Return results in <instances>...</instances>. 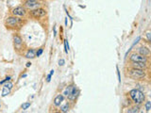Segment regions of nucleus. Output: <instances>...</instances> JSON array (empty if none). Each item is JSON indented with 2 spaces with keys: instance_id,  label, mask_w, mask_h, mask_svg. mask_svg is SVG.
I'll return each mask as SVG.
<instances>
[{
  "instance_id": "1",
  "label": "nucleus",
  "mask_w": 151,
  "mask_h": 113,
  "mask_svg": "<svg viewBox=\"0 0 151 113\" xmlns=\"http://www.w3.org/2000/svg\"><path fill=\"white\" fill-rule=\"evenodd\" d=\"M26 24V18H20L17 16L9 15L4 21V25L9 30H19Z\"/></svg>"
},
{
  "instance_id": "2",
  "label": "nucleus",
  "mask_w": 151,
  "mask_h": 113,
  "mask_svg": "<svg viewBox=\"0 0 151 113\" xmlns=\"http://www.w3.org/2000/svg\"><path fill=\"white\" fill-rule=\"evenodd\" d=\"M12 40H13V45H14V49L17 52L18 54H24V52L26 50V45L24 44L23 38L19 33L15 32L12 36Z\"/></svg>"
},
{
  "instance_id": "3",
  "label": "nucleus",
  "mask_w": 151,
  "mask_h": 113,
  "mask_svg": "<svg viewBox=\"0 0 151 113\" xmlns=\"http://www.w3.org/2000/svg\"><path fill=\"white\" fill-rule=\"evenodd\" d=\"M47 15V11L44 8H38L35 9L28 11V17H30L35 20H39L41 18H44Z\"/></svg>"
},
{
  "instance_id": "4",
  "label": "nucleus",
  "mask_w": 151,
  "mask_h": 113,
  "mask_svg": "<svg viewBox=\"0 0 151 113\" xmlns=\"http://www.w3.org/2000/svg\"><path fill=\"white\" fill-rule=\"evenodd\" d=\"M129 96L132 99V101H133L135 104H137V105L143 103L145 101V94L141 91H139V89H131V91L129 92Z\"/></svg>"
},
{
  "instance_id": "5",
  "label": "nucleus",
  "mask_w": 151,
  "mask_h": 113,
  "mask_svg": "<svg viewBox=\"0 0 151 113\" xmlns=\"http://www.w3.org/2000/svg\"><path fill=\"white\" fill-rule=\"evenodd\" d=\"M11 15L17 16L20 18H26L28 16V11L24 6H17L11 9Z\"/></svg>"
},
{
  "instance_id": "6",
  "label": "nucleus",
  "mask_w": 151,
  "mask_h": 113,
  "mask_svg": "<svg viewBox=\"0 0 151 113\" xmlns=\"http://www.w3.org/2000/svg\"><path fill=\"white\" fill-rule=\"evenodd\" d=\"M23 6L25 7L27 11H31V9L41 8L42 3L39 0H24Z\"/></svg>"
},
{
  "instance_id": "7",
  "label": "nucleus",
  "mask_w": 151,
  "mask_h": 113,
  "mask_svg": "<svg viewBox=\"0 0 151 113\" xmlns=\"http://www.w3.org/2000/svg\"><path fill=\"white\" fill-rule=\"evenodd\" d=\"M129 75L133 79H142L145 77V72L143 69L132 68L129 71Z\"/></svg>"
},
{
  "instance_id": "8",
  "label": "nucleus",
  "mask_w": 151,
  "mask_h": 113,
  "mask_svg": "<svg viewBox=\"0 0 151 113\" xmlns=\"http://www.w3.org/2000/svg\"><path fill=\"white\" fill-rule=\"evenodd\" d=\"M78 95H79V89L77 87H76V86H73L72 87V89H71L70 94L67 96V99H68L70 102L74 103L76 100H77V98L78 97Z\"/></svg>"
},
{
  "instance_id": "9",
  "label": "nucleus",
  "mask_w": 151,
  "mask_h": 113,
  "mask_svg": "<svg viewBox=\"0 0 151 113\" xmlns=\"http://www.w3.org/2000/svg\"><path fill=\"white\" fill-rule=\"evenodd\" d=\"M129 59L131 61H135V62H144V63L147 62V59H146V56H142L140 54H132L129 56Z\"/></svg>"
},
{
  "instance_id": "10",
  "label": "nucleus",
  "mask_w": 151,
  "mask_h": 113,
  "mask_svg": "<svg viewBox=\"0 0 151 113\" xmlns=\"http://www.w3.org/2000/svg\"><path fill=\"white\" fill-rule=\"evenodd\" d=\"M24 56L25 58L28 59H33L36 58V50L34 48H28L27 49V51L24 53Z\"/></svg>"
},
{
  "instance_id": "11",
  "label": "nucleus",
  "mask_w": 151,
  "mask_h": 113,
  "mask_svg": "<svg viewBox=\"0 0 151 113\" xmlns=\"http://www.w3.org/2000/svg\"><path fill=\"white\" fill-rule=\"evenodd\" d=\"M64 99H65V96L63 94H58L55 98H54V101H53V104L56 107H59L63 102H64Z\"/></svg>"
},
{
  "instance_id": "12",
  "label": "nucleus",
  "mask_w": 151,
  "mask_h": 113,
  "mask_svg": "<svg viewBox=\"0 0 151 113\" xmlns=\"http://www.w3.org/2000/svg\"><path fill=\"white\" fill-rule=\"evenodd\" d=\"M71 106H70V102H66L64 104H61L60 106V111L63 112V113H66L70 110Z\"/></svg>"
},
{
  "instance_id": "13",
  "label": "nucleus",
  "mask_w": 151,
  "mask_h": 113,
  "mask_svg": "<svg viewBox=\"0 0 151 113\" xmlns=\"http://www.w3.org/2000/svg\"><path fill=\"white\" fill-rule=\"evenodd\" d=\"M132 62V64H131V66H132V68H136V69H145V67H146V65H145V63H144V62H135V61H131Z\"/></svg>"
},
{
  "instance_id": "14",
  "label": "nucleus",
  "mask_w": 151,
  "mask_h": 113,
  "mask_svg": "<svg viewBox=\"0 0 151 113\" xmlns=\"http://www.w3.org/2000/svg\"><path fill=\"white\" fill-rule=\"evenodd\" d=\"M138 52H139V54L140 55H142V56H148V55H150V51L146 48V47H139L138 48Z\"/></svg>"
},
{
  "instance_id": "15",
  "label": "nucleus",
  "mask_w": 151,
  "mask_h": 113,
  "mask_svg": "<svg viewBox=\"0 0 151 113\" xmlns=\"http://www.w3.org/2000/svg\"><path fill=\"white\" fill-rule=\"evenodd\" d=\"M11 92H12V89H9L6 87H3L2 89V92H1V96L2 97H6L8 96L9 94H11Z\"/></svg>"
},
{
  "instance_id": "16",
  "label": "nucleus",
  "mask_w": 151,
  "mask_h": 113,
  "mask_svg": "<svg viewBox=\"0 0 151 113\" xmlns=\"http://www.w3.org/2000/svg\"><path fill=\"white\" fill-rule=\"evenodd\" d=\"M72 85H69V86H67V87H66L65 88V89H64V92H63V95L64 96H66V97H67L68 95H69V94H70V92H71V89H72Z\"/></svg>"
},
{
  "instance_id": "17",
  "label": "nucleus",
  "mask_w": 151,
  "mask_h": 113,
  "mask_svg": "<svg viewBox=\"0 0 151 113\" xmlns=\"http://www.w3.org/2000/svg\"><path fill=\"white\" fill-rule=\"evenodd\" d=\"M30 106H31L30 102H25V103H23V105L21 106V108L23 110H27L30 107Z\"/></svg>"
},
{
  "instance_id": "18",
  "label": "nucleus",
  "mask_w": 151,
  "mask_h": 113,
  "mask_svg": "<svg viewBox=\"0 0 151 113\" xmlns=\"http://www.w3.org/2000/svg\"><path fill=\"white\" fill-rule=\"evenodd\" d=\"M63 44H64V51H65V53H66V54H68L69 49H70L69 44H68V41L65 39V40L63 41Z\"/></svg>"
},
{
  "instance_id": "19",
  "label": "nucleus",
  "mask_w": 151,
  "mask_h": 113,
  "mask_svg": "<svg viewBox=\"0 0 151 113\" xmlns=\"http://www.w3.org/2000/svg\"><path fill=\"white\" fill-rule=\"evenodd\" d=\"M145 110L149 112L151 111V101H147L145 103Z\"/></svg>"
},
{
  "instance_id": "20",
  "label": "nucleus",
  "mask_w": 151,
  "mask_h": 113,
  "mask_svg": "<svg viewBox=\"0 0 151 113\" xmlns=\"http://www.w3.org/2000/svg\"><path fill=\"white\" fill-rule=\"evenodd\" d=\"M42 53H44V47H40V48H38V50L36 51V58L38 56H40Z\"/></svg>"
},
{
  "instance_id": "21",
  "label": "nucleus",
  "mask_w": 151,
  "mask_h": 113,
  "mask_svg": "<svg viewBox=\"0 0 151 113\" xmlns=\"http://www.w3.org/2000/svg\"><path fill=\"white\" fill-rule=\"evenodd\" d=\"M127 112H129V113H136V112H139V107H134L129 108V110H127Z\"/></svg>"
},
{
  "instance_id": "22",
  "label": "nucleus",
  "mask_w": 151,
  "mask_h": 113,
  "mask_svg": "<svg viewBox=\"0 0 151 113\" xmlns=\"http://www.w3.org/2000/svg\"><path fill=\"white\" fill-rule=\"evenodd\" d=\"M4 87H6V88H8L9 89H12V88H13V83L12 81L6 82V83L4 84Z\"/></svg>"
},
{
  "instance_id": "23",
  "label": "nucleus",
  "mask_w": 151,
  "mask_h": 113,
  "mask_svg": "<svg viewBox=\"0 0 151 113\" xmlns=\"http://www.w3.org/2000/svg\"><path fill=\"white\" fill-rule=\"evenodd\" d=\"M11 80H12V77H6L3 80H1V81H0V85H4L6 82L11 81Z\"/></svg>"
},
{
  "instance_id": "24",
  "label": "nucleus",
  "mask_w": 151,
  "mask_h": 113,
  "mask_svg": "<svg viewBox=\"0 0 151 113\" xmlns=\"http://www.w3.org/2000/svg\"><path fill=\"white\" fill-rule=\"evenodd\" d=\"M54 74V70H51L50 71V73L49 74L47 75V77H46V82H50V80H51V77H52V75Z\"/></svg>"
},
{
  "instance_id": "25",
  "label": "nucleus",
  "mask_w": 151,
  "mask_h": 113,
  "mask_svg": "<svg viewBox=\"0 0 151 113\" xmlns=\"http://www.w3.org/2000/svg\"><path fill=\"white\" fill-rule=\"evenodd\" d=\"M145 36H146V39L148 40V41L151 42V32H147V33L145 34Z\"/></svg>"
},
{
  "instance_id": "26",
  "label": "nucleus",
  "mask_w": 151,
  "mask_h": 113,
  "mask_svg": "<svg viewBox=\"0 0 151 113\" xmlns=\"http://www.w3.org/2000/svg\"><path fill=\"white\" fill-rule=\"evenodd\" d=\"M65 64V60L63 59H60V60H59V65L60 66H63Z\"/></svg>"
},
{
  "instance_id": "27",
  "label": "nucleus",
  "mask_w": 151,
  "mask_h": 113,
  "mask_svg": "<svg viewBox=\"0 0 151 113\" xmlns=\"http://www.w3.org/2000/svg\"><path fill=\"white\" fill-rule=\"evenodd\" d=\"M30 66H31V62L30 61H27V62L26 63V67L28 68V67H30Z\"/></svg>"
},
{
  "instance_id": "28",
  "label": "nucleus",
  "mask_w": 151,
  "mask_h": 113,
  "mask_svg": "<svg viewBox=\"0 0 151 113\" xmlns=\"http://www.w3.org/2000/svg\"><path fill=\"white\" fill-rule=\"evenodd\" d=\"M53 30H54V36H56V35H57V31H56V26H53Z\"/></svg>"
},
{
  "instance_id": "29",
  "label": "nucleus",
  "mask_w": 151,
  "mask_h": 113,
  "mask_svg": "<svg viewBox=\"0 0 151 113\" xmlns=\"http://www.w3.org/2000/svg\"><path fill=\"white\" fill-rule=\"evenodd\" d=\"M67 24H68L67 23V19H65V26H67Z\"/></svg>"
},
{
  "instance_id": "30",
  "label": "nucleus",
  "mask_w": 151,
  "mask_h": 113,
  "mask_svg": "<svg viewBox=\"0 0 151 113\" xmlns=\"http://www.w3.org/2000/svg\"><path fill=\"white\" fill-rule=\"evenodd\" d=\"M27 77V74H23V75H22V77Z\"/></svg>"
},
{
  "instance_id": "31",
  "label": "nucleus",
  "mask_w": 151,
  "mask_h": 113,
  "mask_svg": "<svg viewBox=\"0 0 151 113\" xmlns=\"http://www.w3.org/2000/svg\"><path fill=\"white\" fill-rule=\"evenodd\" d=\"M1 106H2V105H1V101H0V108H1Z\"/></svg>"
},
{
  "instance_id": "32",
  "label": "nucleus",
  "mask_w": 151,
  "mask_h": 113,
  "mask_svg": "<svg viewBox=\"0 0 151 113\" xmlns=\"http://www.w3.org/2000/svg\"><path fill=\"white\" fill-rule=\"evenodd\" d=\"M39 1H42V0H39Z\"/></svg>"
}]
</instances>
